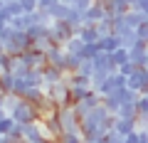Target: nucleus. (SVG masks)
Segmentation results:
<instances>
[{
    "label": "nucleus",
    "mask_w": 148,
    "mask_h": 143,
    "mask_svg": "<svg viewBox=\"0 0 148 143\" xmlns=\"http://www.w3.org/2000/svg\"><path fill=\"white\" fill-rule=\"evenodd\" d=\"M12 118H15L17 123H22V126H27V123H35V121H40V111H37V106L35 104H30V101H25V99H20V104H17V109L10 114Z\"/></svg>",
    "instance_id": "1"
},
{
    "label": "nucleus",
    "mask_w": 148,
    "mask_h": 143,
    "mask_svg": "<svg viewBox=\"0 0 148 143\" xmlns=\"http://www.w3.org/2000/svg\"><path fill=\"white\" fill-rule=\"evenodd\" d=\"M30 47H32V42H30L27 30H15L10 35V40L3 42V49H5L8 54H20V52H25V49H30Z\"/></svg>",
    "instance_id": "2"
},
{
    "label": "nucleus",
    "mask_w": 148,
    "mask_h": 143,
    "mask_svg": "<svg viewBox=\"0 0 148 143\" xmlns=\"http://www.w3.org/2000/svg\"><path fill=\"white\" fill-rule=\"evenodd\" d=\"M42 89H45V94H47V99L52 101L57 109H59V106H67V96H69V84H67V79L54 81V84H45Z\"/></svg>",
    "instance_id": "3"
},
{
    "label": "nucleus",
    "mask_w": 148,
    "mask_h": 143,
    "mask_svg": "<svg viewBox=\"0 0 148 143\" xmlns=\"http://www.w3.org/2000/svg\"><path fill=\"white\" fill-rule=\"evenodd\" d=\"M57 121L62 126V131H79V116L74 111V106H59L57 109Z\"/></svg>",
    "instance_id": "4"
},
{
    "label": "nucleus",
    "mask_w": 148,
    "mask_h": 143,
    "mask_svg": "<svg viewBox=\"0 0 148 143\" xmlns=\"http://www.w3.org/2000/svg\"><path fill=\"white\" fill-rule=\"evenodd\" d=\"M72 35H77V30H74L67 20H54L52 27H49V37H52L54 44H64Z\"/></svg>",
    "instance_id": "5"
},
{
    "label": "nucleus",
    "mask_w": 148,
    "mask_h": 143,
    "mask_svg": "<svg viewBox=\"0 0 148 143\" xmlns=\"http://www.w3.org/2000/svg\"><path fill=\"white\" fill-rule=\"evenodd\" d=\"M126 86L138 94H148V67H138L131 77H126Z\"/></svg>",
    "instance_id": "6"
},
{
    "label": "nucleus",
    "mask_w": 148,
    "mask_h": 143,
    "mask_svg": "<svg viewBox=\"0 0 148 143\" xmlns=\"http://www.w3.org/2000/svg\"><path fill=\"white\" fill-rule=\"evenodd\" d=\"M20 59L30 69H42L47 64V52H42V49H37V47H30L25 52H20Z\"/></svg>",
    "instance_id": "7"
},
{
    "label": "nucleus",
    "mask_w": 148,
    "mask_h": 143,
    "mask_svg": "<svg viewBox=\"0 0 148 143\" xmlns=\"http://www.w3.org/2000/svg\"><path fill=\"white\" fill-rule=\"evenodd\" d=\"M22 138H25L27 143H42V141H52V138H47V133H45V128H42V123H40V121L22 126Z\"/></svg>",
    "instance_id": "8"
},
{
    "label": "nucleus",
    "mask_w": 148,
    "mask_h": 143,
    "mask_svg": "<svg viewBox=\"0 0 148 143\" xmlns=\"http://www.w3.org/2000/svg\"><path fill=\"white\" fill-rule=\"evenodd\" d=\"M104 17H106L104 3H101V0H94V3L84 10V25H96V22L104 20Z\"/></svg>",
    "instance_id": "9"
},
{
    "label": "nucleus",
    "mask_w": 148,
    "mask_h": 143,
    "mask_svg": "<svg viewBox=\"0 0 148 143\" xmlns=\"http://www.w3.org/2000/svg\"><path fill=\"white\" fill-rule=\"evenodd\" d=\"M64 69H59V67H54V64H45L42 67V79H45V84H54V81H62L64 79Z\"/></svg>",
    "instance_id": "10"
},
{
    "label": "nucleus",
    "mask_w": 148,
    "mask_h": 143,
    "mask_svg": "<svg viewBox=\"0 0 148 143\" xmlns=\"http://www.w3.org/2000/svg\"><path fill=\"white\" fill-rule=\"evenodd\" d=\"M64 57H67V49L62 44H52L47 49V62L54 64V67H59V69H64Z\"/></svg>",
    "instance_id": "11"
},
{
    "label": "nucleus",
    "mask_w": 148,
    "mask_h": 143,
    "mask_svg": "<svg viewBox=\"0 0 148 143\" xmlns=\"http://www.w3.org/2000/svg\"><path fill=\"white\" fill-rule=\"evenodd\" d=\"M116 128L121 136H128V133L138 131V118H123V116H116Z\"/></svg>",
    "instance_id": "12"
},
{
    "label": "nucleus",
    "mask_w": 148,
    "mask_h": 143,
    "mask_svg": "<svg viewBox=\"0 0 148 143\" xmlns=\"http://www.w3.org/2000/svg\"><path fill=\"white\" fill-rule=\"evenodd\" d=\"M77 35H79L86 44L99 42V37H101V32H99V27H96V25H82L79 30H77Z\"/></svg>",
    "instance_id": "13"
},
{
    "label": "nucleus",
    "mask_w": 148,
    "mask_h": 143,
    "mask_svg": "<svg viewBox=\"0 0 148 143\" xmlns=\"http://www.w3.org/2000/svg\"><path fill=\"white\" fill-rule=\"evenodd\" d=\"M99 47H101V52H114V49H119L121 47V37L119 35H101L99 37Z\"/></svg>",
    "instance_id": "14"
},
{
    "label": "nucleus",
    "mask_w": 148,
    "mask_h": 143,
    "mask_svg": "<svg viewBox=\"0 0 148 143\" xmlns=\"http://www.w3.org/2000/svg\"><path fill=\"white\" fill-rule=\"evenodd\" d=\"M94 72H116V64L111 62L109 52H101L99 57L94 59Z\"/></svg>",
    "instance_id": "15"
},
{
    "label": "nucleus",
    "mask_w": 148,
    "mask_h": 143,
    "mask_svg": "<svg viewBox=\"0 0 148 143\" xmlns=\"http://www.w3.org/2000/svg\"><path fill=\"white\" fill-rule=\"evenodd\" d=\"M91 89H94V86H69V96H67V104H69V106H74L77 101L86 99Z\"/></svg>",
    "instance_id": "16"
},
{
    "label": "nucleus",
    "mask_w": 148,
    "mask_h": 143,
    "mask_svg": "<svg viewBox=\"0 0 148 143\" xmlns=\"http://www.w3.org/2000/svg\"><path fill=\"white\" fill-rule=\"evenodd\" d=\"M62 47L67 49V52H72V54H79V57H82V54H84V47H86V42L79 37V35H72V37H69L67 42L62 44Z\"/></svg>",
    "instance_id": "17"
},
{
    "label": "nucleus",
    "mask_w": 148,
    "mask_h": 143,
    "mask_svg": "<svg viewBox=\"0 0 148 143\" xmlns=\"http://www.w3.org/2000/svg\"><path fill=\"white\" fill-rule=\"evenodd\" d=\"M15 79L17 77L12 74V72L3 69V72H0V91H3V94H12V91H15Z\"/></svg>",
    "instance_id": "18"
},
{
    "label": "nucleus",
    "mask_w": 148,
    "mask_h": 143,
    "mask_svg": "<svg viewBox=\"0 0 148 143\" xmlns=\"http://www.w3.org/2000/svg\"><path fill=\"white\" fill-rule=\"evenodd\" d=\"M69 3H64V0H59L57 5L52 8V10H47L49 12V17H52V20H67V15H69Z\"/></svg>",
    "instance_id": "19"
},
{
    "label": "nucleus",
    "mask_w": 148,
    "mask_h": 143,
    "mask_svg": "<svg viewBox=\"0 0 148 143\" xmlns=\"http://www.w3.org/2000/svg\"><path fill=\"white\" fill-rule=\"evenodd\" d=\"M54 143H84V136L82 131H62Z\"/></svg>",
    "instance_id": "20"
},
{
    "label": "nucleus",
    "mask_w": 148,
    "mask_h": 143,
    "mask_svg": "<svg viewBox=\"0 0 148 143\" xmlns=\"http://www.w3.org/2000/svg\"><path fill=\"white\" fill-rule=\"evenodd\" d=\"M3 12H5L8 17L25 15V10H22V5H20V0H5V3H3Z\"/></svg>",
    "instance_id": "21"
},
{
    "label": "nucleus",
    "mask_w": 148,
    "mask_h": 143,
    "mask_svg": "<svg viewBox=\"0 0 148 143\" xmlns=\"http://www.w3.org/2000/svg\"><path fill=\"white\" fill-rule=\"evenodd\" d=\"M128 57H131V62L136 64V67H146L148 64V49H128Z\"/></svg>",
    "instance_id": "22"
},
{
    "label": "nucleus",
    "mask_w": 148,
    "mask_h": 143,
    "mask_svg": "<svg viewBox=\"0 0 148 143\" xmlns=\"http://www.w3.org/2000/svg\"><path fill=\"white\" fill-rule=\"evenodd\" d=\"M123 20H126L128 25H131L133 30H136V27L141 25L143 20H148V15H146V12H138V10H133V8H131V10H128L126 15H123Z\"/></svg>",
    "instance_id": "23"
},
{
    "label": "nucleus",
    "mask_w": 148,
    "mask_h": 143,
    "mask_svg": "<svg viewBox=\"0 0 148 143\" xmlns=\"http://www.w3.org/2000/svg\"><path fill=\"white\" fill-rule=\"evenodd\" d=\"M22 79L27 81V86H45V79H42V69H30Z\"/></svg>",
    "instance_id": "24"
},
{
    "label": "nucleus",
    "mask_w": 148,
    "mask_h": 143,
    "mask_svg": "<svg viewBox=\"0 0 148 143\" xmlns=\"http://www.w3.org/2000/svg\"><path fill=\"white\" fill-rule=\"evenodd\" d=\"M67 22L74 27V30H79L82 25H84V12L77 10V8H69V15H67Z\"/></svg>",
    "instance_id": "25"
},
{
    "label": "nucleus",
    "mask_w": 148,
    "mask_h": 143,
    "mask_svg": "<svg viewBox=\"0 0 148 143\" xmlns=\"http://www.w3.org/2000/svg\"><path fill=\"white\" fill-rule=\"evenodd\" d=\"M82 59L84 57H79V54H72V52H67V57H64V72H77L79 69V64H82Z\"/></svg>",
    "instance_id": "26"
},
{
    "label": "nucleus",
    "mask_w": 148,
    "mask_h": 143,
    "mask_svg": "<svg viewBox=\"0 0 148 143\" xmlns=\"http://www.w3.org/2000/svg\"><path fill=\"white\" fill-rule=\"evenodd\" d=\"M109 54H111V62L116 64V69L131 59V57H128V49H126V47H119V49H114V52H109Z\"/></svg>",
    "instance_id": "27"
},
{
    "label": "nucleus",
    "mask_w": 148,
    "mask_h": 143,
    "mask_svg": "<svg viewBox=\"0 0 148 143\" xmlns=\"http://www.w3.org/2000/svg\"><path fill=\"white\" fill-rule=\"evenodd\" d=\"M101 104H104L111 114H116L119 109H121V99H119L116 94H109V96H104V99H101Z\"/></svg>",
    "instance_id": "28"
},
{
    "label": "nucleus",
    "mask_w": 148,
    "mask_h": 143,
    "mask_svg": "<svg viewBox=\"0 0 148 143\" xmlns=\"http://www.w3.org/2000/svg\"><path fill=\"white\" fill-rule=\"evenodd\" d=\"M116 116H123V118H138V109H136V104H121V109L116 111Z\"/></svg>",
    "instance_id": "29"
},
{
    "label": "nucleus",
    "mask_w": 148,
    "mask_h": 143,
    "mask_svg": "<svg viewBox=\"0 0 148 143\" xmlns=\"http://www.w3.org/2000/svg\"><path fill=\"white\" fill-rule=\"evenodd\" d=\"M15 123H17V121L10 116V114L3 116V118H0V136H10V131L15 128Z\"/></svg>",
    "instance_id": "30"
},
{
    "label": "nucleus",
    "mask_w": 148,
    "mask_h": 143,
    "mask_svg": "<svg viewBox=\"0 0 148 143\" xmlns=\"http://www.w3.org/2000/svg\"><path fill=\"white\" fill-rule=\"evenodd\" d=\"M20 99H22V96H17V94H5V104H3V109H5L8 114H12L17 109V104H20Z\"/></svg>",
    "instance_id": "31"
},
{
    "label": "nucleus",
    "mask_w": 148,
    "mask_h": 143,
    "mask_svg": "<svg viewBox=\"0 0 148 143\" xmlns=\"http://www.w3.org/2000/svg\"><path fill=\"white\" fill-rule=\"evenodd\" d=\"M99 54H101L99 42H91V44H86V47H84V54H82V57H84V59H96Z\"/></svg>",
    "instance_id": "32"
},
{
    "label": "nucleus",
    "mask_w": 148,
    "mask_h": 143,
    "mask_svg": "<svg viewBox=\"0 0 148 143\" xmlns=\"http://www.w3.org/2000/svg\"><path fill=\"white\" fill-rule=\"evenodd\" d=\"M77 72L84 74V77H91V74H94V59H82V64H79Z\"/></svg>",
    "instance_id": "33"
},
{
    "label": "nucleus",
    "mask_w": 148,
    "mask_h": 143,
    "mask_svg": "<svg viewBox=\"0 0 148 143\" xmlns=\"http://www.w3.org/2000/svg\"><path fill=\"white\" fill-rule=\"evenodd\" d=\"M136 69H138V67H136V64H133V62H131V59H128V62H126V64H121V67H119V72H121V74H123V77H131V74H133V72H136Z\"/></svg>",
    "instance_id": "34"
},
{
    "label": "nucleus",
    "mask_w": 148,
    "mask_h": 143,
    "mask_svg": "<svg viewBox=\"0 0 148 143\" xmlns=\"http://www.w3.org/2000/svg\"><path fill=\"white\" fill-rule=\"evenodd\" d=\"M109 74H111V72H94V74H91V86L96 89V86H99V84H101V81H104Z\"/></svg>",
    "instance_id": "35"
},
{
    "label": "nucleus",
    "mask_w": 148,
    "mask_h": 143,
    "mask_svg": "<svg viewBox=\"0 0 148 143\" xmlns=\"http://www.w3.org/2000/svg\"><path fill=\"white\" fill-rule=\"evenodd\" d=\"M67 3H69L72 8H77V10H82V12H84L86 8H89L91 3H94V0H67Z\"/></svg>",
    "instance_id": "36"
},
{
    "label": "nucleus",
    "mask_w": 148,
    "mask_h": 143,
    "mask_svg": "<svg viewBox=\"0 0 148 143\" xmlns=\"http://www.w3.org/2000/svg\"><path fill=\"white\" fill-rule=\"evenodd\" d=\"M57 3H59V0H37V10H45V12H47V10H52Z\"/></svg>",
    "instance_id": "37"
},
{
    "label": "nucleus",
    "mask_w": 148,
    "mask_h": 143,
    "mask_svg": "<svg viewBox=\"0 0 148 143\" xmlns=\"http://www.w3.org/2000/svg\"><path fill=\"white\" fill-rule=\"evenodd\" d=\"M20 5L25 12H35L37 10V0H20Z\"/></svg>",
    "instance_id": "38"
},
{
    "label": "nucleus",
    "mask_w": 148,
    "mask_h": 143,
    "mask_svg": "<svg viewBox=\"0 0 148 143\" xmlns=\"http://www.w3.org/2000/svg\"><path fill=\"white\" fill-rule=\"evenodd\" d=\"M8 57H10V54H8L3 47H0V72H3V69L8 67Z\"/></svg>",
    "instance_id": "39"
},
{
    "label": "nucleus",
    "mask_w": 148,
    "mask_h": 143,
    "mask_svg": "<svg viewBox=\"0 0 148 143\" xmlns=\"http://www.w3.org/2000/svg\"><path fill=\"white\" fill-rule=\"evenodd\" d=\"M3 116H8V111H5V109H0V118H3Z\"/></svg>",
    "instance_id": "40"
},
{
    "label": "nucleus",
    "mask_w": 148,
    "mask_h": 143,
    "mask_svg": "<svg viewBox=\"0 0 148 143\" xmlns=\"http://www.w3.org/2000/svg\"><path fill=\"white\" fill-rule=\"evenodd\" d=\"M0 10H3V0H0Z\"/></svg>",
    "instance_id": "41"
},
{
    "label": "nucleus",
    "mask_w": 148,
    "mask_h": 143,
    "mask_svg": "<svg viewBox=\"0 0 148 143\" xmlns=\"http://www.w3.org/2000/svg\"><path fill=\"white\" fill-rule=\"evenodd\" d=\"M0 47H3V44H0Z\"/></svg>",
    "instance_id": "42"
},
{
    "label": "nucleus",
    "mask_w": 148,
    "mask_h": 143,
    "mask_svg": "<svg viewBox=\"0 0 148 143\" xmlns=\"http://www.w3.org/2000/svg\"><path fill=\"white\" fill-rule=\"evenodd\" d=\"M3 3H5V0H3Z\"/></svg>",
    "instance_id": "43"
},
{
    "label": "nucleus",
    "mask_w": 148,
    "mask_h": 143,
    "mask_svg": "<svg viewBox=\"0 0 148 143\" xmlns=\"http://www.w3.org/2000/svg\"><path fill=\"white\" fill-rule=\"evenodd\" d=\"M123 143H126V141H123Z\"/></svg>",
    "instance_id": "44"
}]
</instances>
